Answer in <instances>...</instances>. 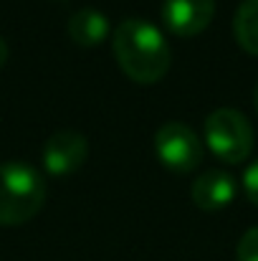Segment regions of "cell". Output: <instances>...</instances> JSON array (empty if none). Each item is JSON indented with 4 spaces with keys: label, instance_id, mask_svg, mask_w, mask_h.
<instances>
[{
    "label": "cell",
    "instance_id": "obj_10",
    "mask_svg": "<svg viewBox=\"0 0 258 261\" xmlns=\"http://www.w3.org/2000/svg\"><path fill=\"white\" fill-rule=\"evenodd\" d=\"M236 259L238 261H258V226L248 228L236 249Z\"/></svg>",
    "mask_w": 258,
    "mask_h": 261
},
{
    "label": "cell",
    "instance_id": "obj_11",
    "mask_svg": "<svg viewBox=\"0 0 258 261\" xmlns=\"http://www.w3.org/2000/svg\"><path fill=\"white\" fill-rule=\"evenodd\" d=\"M243 188H246V195L258 205V158L243 173Z\"/></svg>",
    "mask_w": 258,
    "mask_h": 261
},
{
    "label": "cell",
    "instance_id": "obj_9",
    "mask_svg": "<svg viewBox=\"0 0 258 261\" xmlns=\"http://www.w3.org/2000/svg\"><path fill=\"white\" fill-rule=\"evenodd\" d=\"M233 33L243 51L258 56V0H241L233 15Z\"/></svg>",
    "mask_w": 258,
    "mask_h": 261
},
{
    "label": "cell",
    "instance_id": "obj_2",
    "mask_svg": "<svg viewBox=\"0 0 258 261\" xmlns=\"http://www.w3.org/2000/svg\"><path fill=\"white\" fill-rule=\"evenodd\" d=\"M46 203V180L31 163H0V226L31 221Z\"/></svg>",
    "mask_w": 258,
    "mask_h": 261
},
{
    "label": "cell",
    "instance_id": "obj_3",
    "mask_svg": "<svg viewBox=\"0 0 258 261\" xmlns=\"http://www.w3.org/2000/svg\"><path fill=\"white\" fill-rule=\"evenodd\" d=\"M205 132V145L213 150V155H218L223 163H243L256 142L253 127L248 122V117L233 107H218L205 117L203 124Z\"/></svg>",
    "mask_w": 258,
    "mask_h": 261
},
{
    "label": "cell",
    "instance_id": "obj_13",
    "mask_svg": "<svg viewBox=\"0 0 258 261\" xmlns=\"http://www.w3.org/2000/svg\"><path fill=\"white\" fill-rule=\"evenodd\" d=\"M253 104H256V109H258V82H256V89H253Z\"/></svg>",
    "mask_w": 258,
    "mask_h": 261
},
{
    "label": "cell",
    "instance_id": "obj_4",
    "mask_svg": "<svg viewBox=\"0 0 258 261\" xmlns=\"http://www.w3.org/2000/svg\"><path fill=\"white\" fill-rule=\"evenodd\" d=\"M155 152L172 173H192L203 163V140L185 122H165L155 132Z\"/></svg>",
    "mask_w": 258,
    "mask_h": 261
},
{
    "label": "cell",
    "instance_id": "obj_12",
    "mask_svg": "<svg viewBox=\"0 0 258 261\" xmlns=\"http://www.w3.org/2000/svg\"><path fill=\"white\" fill-rule=\"evenodd\" d=\"M5 61H8V43L0 38V69L5 66Z\"/></svg>",
    "mask_w": 258,
    "mask_h": 261
},
{
    "label": "cell",
    "instance_id": "obj_1",
    "mask_svg": "<svg viewBox=\"0 0 258 261\" xmlns=\"http://www.w3.org/2000/svg\"><path fill=\"white\" fill-rule=\"evenodd\" d=\"M111 48L119 69L137 84L160 82L172 64L162 31L145 18H127L111 33Z\"/></svg>",
    "mask_w": 258,
    "mask_h": 261
},
{
    "label": "cell",
    "instance_id": "obj_6",
    "mask_svg": "<svg viewBox=\"0 0 258 261\" xmlns=\"http://www.w3.org/2000/svg\"><path fill=\"white\" fill-rule=\"evenodd\" d=\"M160 15L165 28L175 36H197L210 25L215 0H162Z\"/></svg>",
    "mask_w": 258,
    "mask_h": 261
},
{
    "label": "cell",
    "instance_id": "obj_7",
    "mask_svg": "<svg viewBox=\"0 0 258 261\" xmlns=\"http://www.w3.org/2000/svg\"><path fill=\"white\" fill-rule=\"evenodd\" d=\"M236 198V177L228 170L213 168L195 177L192 182V203L200 211H223Z\"/></svg>",
    "mask_w": 258,
    "mask_h": 261
},
{
    "label": "cell",
    "instance_id": "obj_8",
    "mask_svg": "<svg viewBox=\"0 0 258 261\" xmlns=\"http://www.w3.org/2000/svg\"><path fill=\"white\" fill-rule=\"evenodd\" d=\"M69 36L76 46L94 48L109 36V18L96 8H79L69 18Z\"/></svg>",
    "mask_w": 258,
    "mask_h": 261
},
{
    "label": "cell",
    "instance_id": "obj_5",
    "mask_svg": "<svg viewBox=\"0 0 258 261\" xmlns=\"http://www.w3.org/2000/svg\"><path fill=\"white\" fill-rule=\"evenodd\" d=\"M86 155H89V140H86V135H81L79 129H71V127L56 129L46 140V145L41 150L43 168H46V173H51V175L76 173L86 163Z\"/></svg>",
    "mask_w": 258,
    "mask_h": 261
}]
</instances>
